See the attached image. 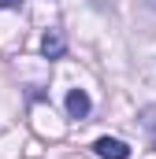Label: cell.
I'll return each mask as SVG.
<instances>
[{
	"instance_id": "4",
	"label": "cell",
	"mask_w": 156,
	"mask_h": 159,
	"mask_svg": "<svg viewBox=\"0 0 156 159\" xmlns=\"http://www.w3.org/2000/svg\"><path fill=\"white\" fill-rule=\"evenodd\" d=\"M0 7H22V0H0Z\"/></svg>"
},
{
	"instance_id": "2",
	"label": "cell",
	"mask_w": 156,
	"mask_h": 159,
	"mask_svg": "<svg viewBox=\"0 0 156 159\" xmlns=\"http://www.w3.org/2000/svg\"><path fill=\"white\" fill-rule=\"evenodd\" d=\"M93 152L100 159H126L130 156V148H126L119 137H100V141H93Z\"/></svg>"
},
{
	"instance_id": "1",
	"label": "cell",
	"mask_w": 156,
	"mask_h": 159,
	"mask_svg": "<svg viewBox=\"0 0 156 159\" xmlns=\"http://www.w3.org/2000/svg\"><path fill=\"white\" fill-rule=\"evenodd\" d=\"M63 107H67V119H85V115H89V107H93V100H89V93H85V89H71V93H67V100H63Z\"/></svg>"
},
{
	"instance_id": "3",
	"label": "cell",
	"mask_w": 156,
	"mask_h": 159,
	"mask_svg": "<svg viewBox=\"0 0 156 159\" xmlns=\"http://www.w3.org/2000/svg\"><path fill=\"white\" fill-rule=\"evenodd\" d=\"M41 52H45V59H60V56L67 52V37H63V30H48V34L41 37Z\"/></svg>"
}]
</instances>
